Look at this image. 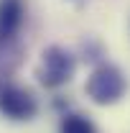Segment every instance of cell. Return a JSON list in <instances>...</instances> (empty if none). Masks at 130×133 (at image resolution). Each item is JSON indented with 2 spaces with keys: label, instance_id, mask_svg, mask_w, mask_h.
Masks as SVG:
<instances>
[{
  "label": "cell",
  "instance_id": "obj_1",
  "mask_svg": "<svg viewBox=\"0 0 130 133\" xmlns=\"http://www.w3.org/2000/svg\"><path fill=\"white\" fill-rule=\"evenodd\" d=\"M84 92L95 105H115L128 92V77L115 64H99L84 82Z\"/></svg>",
  "mask_w": 130,
  "mask_h": 133
},
{
  "label": "cell",
  "instance_id": "obj_2",
  "mask_svg": "<svg viewBox=\"0 0 130 133\" xmlns=\"http://www.w3.org/2000/svg\"><path fill=\"white\" fill-rule=\"evenodd\" d=\"M74 69H77V62H74L71 51H66L64 46H56L54 44L49 49H44L41 64L36 69V77H38V82L44 84V87L56 90V87L66 84L74 77Z\"/></svg>",
  "mask_w": 130,
  "mask_h": 133
},
{
  "label": "cell",
  "instance_id": "obj_3",
  "mask_svg": "<svg viewBox=\"0 0 130 133\" xmlns=\"http://www.w3.org/2000/svg\"><path fill=\"white\" fill-rule=\"evenodd\" d=\"M38 113V102L28 90L18 84H0V115L8 120H31Z\"/></svg>",
  "mask_w": 130,
  "mask_h": 133
},
{
  "label": "cell",
  "instance_id": "obj_4",
  "mask_svg": "<svg viewBox=\"0 0 130 133\" xmlns=\"http://www.w3.org/2000/svg\"><path fill=\"white\" fill-rule=\"evenodd\" d=\"M23 23L20 0H0V44H8Z\"/></svg>",
  "mask_w": 130,
  "mask_h": 133
},
{
  "label": "cell",
  "instance_id": "obj_5",
  "mask_svg": "<svg viewBox=\"0 0 130 133\" xmlns=\"http://www.w3.org/2000/svg\"><path fill=\"white\" fill-rule=\"evenodd\" d=\"M59 133H97V128L89 118L79 115V113H69V115L61 118Z\"/></svg>",
  "mask_w": 130,
  "mask_h": 133
}]
</instances>
